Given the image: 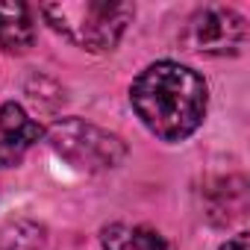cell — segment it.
Returning a JSON list of instances; mask_svg holds the SVG:
<instances>
[{
    "instance_id": "obj_1",
    "label": "cell",
    "mask_w": 250,
    "mask_h": 250,
    "mask_svg": "<svg viewBox=\"0 0 250 250\" xmlns=\"http://www.w3.org/2000/svg\"><path fill=\"white\" fill-rule=\"evenodd\" d=\"M130 103L145 127L162 142L188 139L206 118V83L180 62H153L130 85Z\"/></svg>"
},
{
    "instance_id": "obj_2",
    "label": "cell",
    "mask_w": 250,
    "mask_h": 250,
    "mask_svg": "<svg viewBox=\"0 0 250 250\" xmlns=\"http://www.w3.org/2000/svg\"><path fill=\"white\" fill-rule=\"evenodd\" d=\"M39 12L71 44L88 53H109L127 33L136 6L109 3V0H62V3L39 6Z\"/></svg>"
},
{
    "instance_id": "obj_3",
    "label": "cell",
    "mask_w": 250,
    "mask_h": 250,
    "mask_svg": "<svg viewBox=\"0 0 250 250\" xmlns=\"http://www.w3.org/2000/svg\"><path fill=\"white\" fill-rule=\"evenodd\" d=\"M47 142L68 165L85 174L112 171L127 159V145L121 142V136L83 118H59L50 124Z\"/></svg>"
},
{
    "instance_id": "obj_4",
    "label": "cell",
    "mask_w": 250,
    "mask_h": 250,
    "mask_svg": "<svg viewBox=\"0 0 250 250\" xmlns=\"http://www.w3.org/2000/svg\"><path fill=\"white\" fill-rule=\"evenodd\" d=\"M180 39L188 50L203 56H235L247 42V24L229 6H203L186 21Z\"/></svg>"
},
{
    "instance_id": "obj_5",
    "label": "cell",
    "mask_w": 250,
    "mask_h": 250,
    "mask_svg": "<svg viewBox=\"0 0 250 250\" xmlns=\"http://www.w3.org/2000/svg\"><path fill=\"white\" fill-rule=\"evenodd\" d=\"M44 136L39 121H33L21 103L0 106V165L15 168L27 156V150Z\"/></svg>"
},
{
    "instance_id": "obj_6",
    "label": "cell",
    "mask_w": 250,
    "mask_h": 250,
    "mask_svg": "<svg viewBox=\"0 0 250 250\" xmlns=\"http://www.w3.org/2000/svg\"><path fill=\"white\" fill-rule=\"evenodd\" d=\"M103 250H174L171 241L142 224H109L100 229Z\"/></svg>"
},
{
    "instance_id": "obj_7",
    "label": "cell",
    "mask_w": 250,
    "mask_h": 250,
    "mask_svg": "<svg viewBox=\"0 0 250 250\" xmlns=\"http://www.w3.org/2000/svg\"><path fill=\"white\" fill-rule=\"evenodd\" d=\"M36 42V27L27 3H0V47L6 53H24Z\"/></svg>"
},
{
    "instance_id": "obj_8",
    "label": "cell",
    "mask_w": 250,
    "mask_h": 250,
    "mask_svg": "<svg viewBox=\"0 0 250 250\" xmlns=\"http://www.w3.org/2000/svg\"><path fill=\"white\" fill-rule=\"evenodd\" d=\"M44 229L33 221H15L0 232V250H42Z\"/></svg>"
},
{
    "instance_id": "obj_9",
    "label": "cell",
    "mask_w": 250,
    "mask_h": 250,
    "mask_svg": "<svg viewBox=\"0 0 250 250\" xmlns=\"http://www.w3.org/2000/svg\"><path fill=\"white\" fill-rule=\"evenodd\" d=\"M221 250H250V235H247V232H238V235H232Z\"/></svg>"
}]
</instances>
